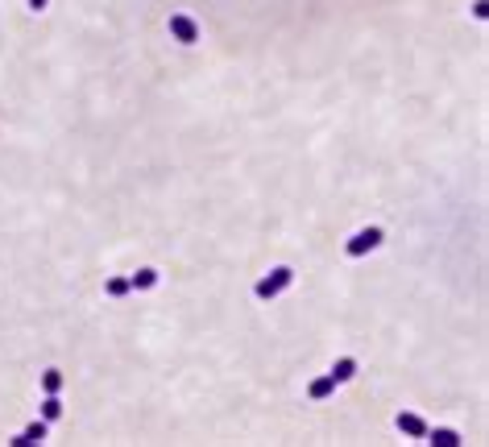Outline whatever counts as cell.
<instances>
[{
	"instance_id": "277c9868",
	"label": "cell",
	"mask_w": 489,
	"mask_h": 447,
	"mask_svg": "<svg viewBox=\"0 0 489 447\" xmlns=\"http://www.w3.org/2000/svg\"><path fill=\"white\" fill-rule=\"evenodd\" d=\"M394 426L407 435V439H427V423L419 419V414H411V410H402V414H394Z\"/></svg>"
},
{
	"instance_id": "6da1fadb",
	"label": "cell",
	"mask_w": 489,
	"mask_h": 447,
	"mask_svg": "<svg viewBox=\"0 0 489 447\" xmlns=\"http://www.w3.org/2000/svg\"><path fill=\"white\" fill-rule=\"evenodd\" d=\"M291 282H294V269H291V265H274L266 278L253 286V294H257L262 303H269V298H278L282 290H291Z\"/></svg>"
},
{
	"instance_id": "52a82bcc",
	"label": "cell",
	"mask_w": 489,
	"mask_h": 447,
	"mask_svg": "<svg viewBox=\"0 0 489 447\" xmlns=\"http://www.w3.org/2000/svg\"><path fill=\"white\" fill-rule=\"evenodd\" d=\"M427 443L431 447H456L461 443V435H456L452 426H427Z\"/></svg>"
},
{
	"instance_id": "8992f818",
	"label": "cell",
	"mask_w": 489,
	"mask_h": 447,
	"mask_svg": "<svg viewBox=\"0 0 489 447\" xmlns=\"http://www.w3.org/2000/svg\"><path fill=\"white\" fill-rule=\"evenodd\" d=\"M332 381H336V385H348V381H353V377H357V356H340V360H336V365H332Z\"/></svg>"
},
{
	"instance_id": "30bf717a",
	"label": "cell",
	"mask_w": 489,
	"mask_h": 447,
	"mask_svg": "<svg viewBox=\"0 0 489 447\" xmlns=\"http://www.w3.org/2000/svg\"><path fill=\"white\" fill-rule=\"evenodd\" d=\"M63 385H67L63 369H46L42 373V394H63Z\"/></svg>"
},
{
	"instance_id": "3957f363",
	"label": "cell",
	"mask_w": 489,
	"mask_h": 447,
	"mask_svg": "<svg viewBox=\"0 0 489 447\" xmlns=\"http://www.w3.org/2000/svg\"><path fill=\"white\" fill-rule=\"evenodd\" d=\"M166 29H171V38L178 42V46H195L199 42V21L195 17H187V13H171Z\"/></svg>"
},
{
	"instance_id": "7c38bea8",
	"label": "cell",
	"mask_w": 489,
	"mask_h": 447,
	"mask_svg": "<svg viewBox=\"0 0 489 447\" xmlns=\"http://www.w3.org/2000/svg\"><path fill=\"white\" fill-rule=\"evenodd\" d=\"M104 294H108V298H124V294H129V278H108V282H104Z\"/></svg>"
},
{
	"instance_id": "8fae6325",
	"label": "cell",
	"mask_w": 489,
	"mask_h": 447,
	"mask_svg": "<svg viewBox=\"0 0 489 447\" xmlns=\"http://www.w3.org/2000/svg\"><path fill=\"white\" fill-rule=\"evenodd\" d=\"M42 419H46V423H58V419H63V398H58V394H46V398H42Z\"/></svg>"
},
{
	"instance_id": "5bb4252c",
	"label": "cell",
	"mask_w": 489,
	"mask_h": 447,
	"mask_svg": "<svg viewBox=\"0 0 489 447\" xmlns=\"http://www.w3.org/2000/svg\"><path fill=\"white\" fill-rule=\"evenodd\" d=\"M46 4H50V0H29V9H33V13H42Z\"/></svg>"
},
{
	"instance_id": "ba28073f",
	"label": "cell",
	"mask_w": 489,
	"mask_h": 447,
	"mask_svg": "<svg viewBox=\"0 0 489 447\" xmlns=\"http://www.w3.org/2000/svg\"><path fill=\"white\" fill-rule=\"evenodd\" d=\"M336 389H340V385H336L332 377H319V381H311V385H307V398H311V402H323V398H332Z\"/></svg>"
},
{
	"instance_id": "4fadbf2b",
	"label": "cell",
	"mask_w": 489,
	"mask_h": 447,
	"mask_svg": "<svg viewBox=\"0 0 489 447\" xmlns=\"http://www.w3.org/2000/svg\"><path fill=\"white\" fill-rule=\"evenodd\" d=\"M473 17H477V21H485V17H489V4H485V0H477V4H473Z\"/></svg>"
},
{
	"instance_id": "5b68a950",
	"label": "cell",
	"mask_w": 489,
	"mask_h": 447,
	"mask_svg": "<svg viewBox=\"0 0 489 447\" xmlns=\"http://www.w3.org/2000/svg\"><path fill=\"white\" fill-rule=\"evenodd\" d=\"M46 431H50V423H46V419H38V423H29L21 435L13 439V447H38V443H46Z\"/></svg>"
},
{
	"instance_id": "7a4b0ae2",
	"label": "cell",
	"mask_w": 489,
	"mask_h": 447,
	"mask_svg": "<svg viewBox=\"0 0 489 447\" xmlns=\"http://www.w3.org/2000/svg\"><path fill=\"white\" fill-rule=\"evenodd\" d=\"M382 240H386L382 228H361V232H353L348 240H344V253H348V257H365V253H373Z\"/></svg>"
},
{
	"instance_id": "9c48e42d",
	"label": "cell",
	"mask_w": 489,
	"mask_h": 447,
	"mask_svg": "<svg viewBox=\"0 0 489 447\" xmlns=\"http://www.w3.org/2000/svg\"><path fill=\"white\" fill-rule=\"evenodd\" d=\"M158 286V269H137V274H129V290H154Z\"/></svg>"
}]
</instances>
